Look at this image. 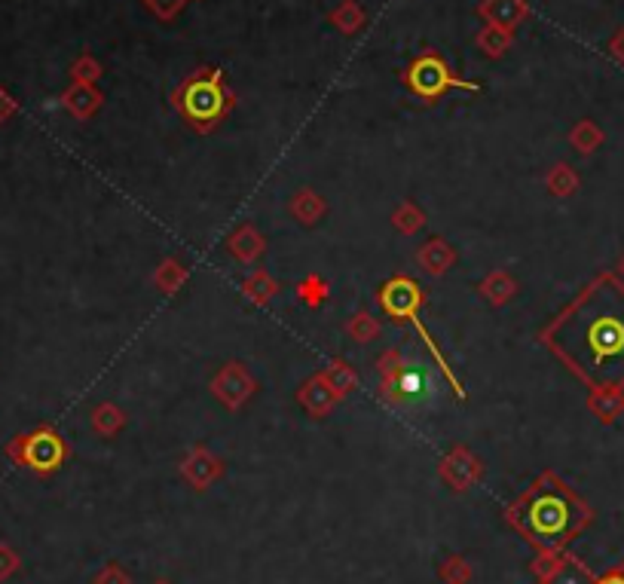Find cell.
I'll return each instance as SVG.
<instances>
[{
    "label": "cell",
    "mask_w": 624,
    "mask_h": 584,
    "mask_svg": "<svg viewBox=\"0 0 624 584\" xmlns=\"http://www.w3.org/2000/svg\"><path fill=\"white\" fill-rule=\"evenodd\" d=\"M511 46H514V31H508V28L484 25L478 31V49L484 52L487 59H502Z\"/></svg>",
    "instance_id": "22"
},
{
    "label": "cell",
    "mask_w": 624,
    "mask_h": 584,
    "mask_svg": "<svg viewBox=\"0 0 624 584\" xmlns=\"http://www.w3.org/2000/svg\"><path fill=\"white\" fill-rule=\"evenodd\" d=\"M505 520L536 551H566L594 523V508L560 474L542 471L505 508Z\"/></svg>",
    "instance_id": "2"
},
{
    "label": "cell",
    "mask_w": 624,
    "mask_h": 584,
    "mask_svg": "<svg viewBox=\"0 0 624 584\" xmlns=\"http://www.w3.org/2000/svg\"><path fill=\"white\" fill-rule=\"evenodd\" d=\"M416 263L429 273V276H444L453 263H456V251L447 239L441 236H432L420 245V251H416Z\"/></svg>",
    "instance_id": "13"
},
{
    "label": "cell",
    "mask_w": 624,
    "mask_h": 584,
    "mask_svg": "<svg viewBox=\"0 0 624 584\" xmlns=\"http://www.w3.org/2000/svg\"><path fill=\"white\" fill-rule=\"evenodd\" d=\"M609 49H612V56H615V59H621V62H624V31L612 40V46H609Z\"/></svg>",
    "instance_id": "38"
},
{
    "label": "cell",
    "mask_w": 624,
    "mask_h": 584,
    "mask_svg": "<svg viewBox=\"0 0 624 584\" xmlns=\"http://www.w3.org/2000/svg\"><path fill=\"white\" fill-rule=\"evenodd\" d=\"M92 584H132V575L120 563H104L92 578Z\"/></svg>",
    "instance_id": "33"
},
{
    "label": "cell",
    "mask_w": 624,
    "mask_h": 584,
    "mask_svg": "<svg viewBox=\"0 0 624 584\" xmlns=\"http://www.w3.org/2000/svg\"><path fill=\"white\" fill-rule=\"evenodd\" d=\"M297 297L306 303V306H322L325 300H328V285H325V279L322 276H306L300 285H297Z\"/></svg>",
    "instance_id": "31"
},
{
    "label": "cell",
    "mask_w": 624,
    "mask_h": 584,
    "mask_svg": "<svg viewBox=\"0 0 624 584\" xmlns=\"http://www.w3.org/2000/svg\"><path fill=\"white\" fill-rule=\"evenodd\" d=\"M297 401H300V407L309 413V416H328L334 407H337V401H340V395L331 389V383L322 377V374H316V377H309L300 389H297Z\"/></svg>",
    "instance_id": "11"
},
{
    "label": "cell",
    "mask_w": 624,
    "mask_h": 584,
    "mask_svg": "<svg viewBox=\"0 0 624 584\" xmlns=\"http://www.w3.org/2000/svg\"><path fill=\"white\" fill-rule=\"evenodd\" d=\"M585 407L597 416V422L612 426L618 416H624V389H588Z\"/></svg>",
    "instance_id": "15"
},
{
    "label": "cell",
    "mask_w": 624,
    "mask_h": 584,
    "mask_svg": "<svg viewBox=\"0 0 624 584\" xmlns=\"http://www.w3.org/2000/svg\"><path fill=\"white\" fill-rule=\"evenodd\" d=\"M539 340L588 389H624V279L618 273L591 279Z\"/></svg>",
    "instance_id": "1"
},
{
    "label": "cell",
    "mask_w": 624,
    "mask_h": 584,
    "mask_svg": "<svg viewBox=\"0 0 624 584\" xmlns=\"http://www.w3.org/2000/svg\"><path fill=\"white\" fill-rule=\"evenodd\" d=\"M153 282H156V288H160L163 294H175L187 282V267H184L178 257H166L160 267H156Z\"/></svg>",
    "instance_id": "24"
},
{
    "label": "cell",
    "mask_w": 624,
    "mask_h": 584,
    "mask_svg": "<svg viewBox=\"0 0 624 584\" xmlns=\"http://www.w3.org/2000/svg\"><path fill=\"white\" fill-rule=\"evenodd\" d=\"M221 474H224V462L208 447H193L181 462V477L196 493H205L215 481H221Z\"/></svg>",
    "instance_id": "10"
},
{
    "label": "cell",
    "mask_w": 624,
    "mask_h": 584,
    "mask_svg": "<svg viewBox=\"0 0 624 584\" xmlns=\"http://www.w3.org/2000/svg\"><path fill=\"white\" fill-rule=\"evenodd\" d=\"M172 108L190 129L208 135L230 117V111L236 108V95L227 86L221 68L202 65L178 83V89L172 92Z\"/></svg>",
    "instance_id": "3"
},
{
    "label": "cell",
    "mask_w": 624,
    "mask_h": 584,
    "mask_svg": "<svg viewBox=\"0 0 624 584\" xmlns=\"http://www.w3.org/2000/svg\"><path fill=\"white\" fill-rule=\"evenodd\" d=\"M153 584H172V581H153Z\"/></svg>",
    "instance_id": "40"
},
{
    "label": "cell",
    "mask_w": 624,
    "mask_h": 584,
    "mask_svg": "<svg viewBox=\"0 0 624 584\" xmlns=\"http://www.w3.org/2000/svg\"><path fill=\"white\" fill-rule=\"evenodd\" d=\"M579 184H582V178H579V172L572 169L569 163H557V166L548 172V178H545L548 193H551V196H557V199L572 196V193L579 190Z\"/></svg>",
    "instance_id": "23"
},
{
    "label": "cell",
    "mask_w": 624,
    "mask_h": 584,
    "mask_svg": "<svg viewBox=\"0 0 624 584\" xmlns=\"http://www.w3.org/2000/svg\"><path fill=\"white\" fill-rule=\"evenodd\" d=\"M392 224H395V230L398 233H404V236H416L423 227H426V215H423V208L416 205V202H401L395 211H392Z\"/></svg>",
    "instance_id": "26"
},
{
    "label": "cell",
    "mask_w": 624,
    "mask_h": 584,
    "mask_svg": "<svg viewBox=\"0 0 624 584\" xmlns=\"http://www.w3.org/2000/svg\"><path fill=\"white\" fill-rule=\"evenodd\" d=\"M594 581H597V575L576 554L563 551L560 554V563L554 566V572L542 584H594Z\"/></svg>",
    "instance_id": "18"
},
{
    "label": "cell",
    "mask_w": 624,
    "mask_h": 584,
    "mask_svg": "<svg viewBox=\"0 0 624 584\" xmlns=\"http://www.w3.org/2000/svg\"><path fill=\"white\" fill-rule=\"evenodd\" d=\"M7 456L16 465L31 468L34 474H56L68 462L71 447L52 426H37L34 432L16 435L7 444Z\"/></svg>",
    "instance_id": "6"
},
{
    "label": "cell",
    "mask_w": 624,
    "mask_h": 584,
    "mask_svg": "<svg viewBox=\"0 0 624 584\" xmlns=\"http://www.w3.org/2000/svg\"><path fill=\"white\" fill-rule=\"evenodd\" d=\"M144 4H147V10H150L153 16H160V19H175V16L184 10L187 0H144Z\"/></svg>",
    "instance_id": "34"
},
{
    "label": "cell",
    "mask_w": 624,
    "mask_h": 584,
    "mask_svg": "<svg viewBox=\"0 0 624 584\" xmlns=\"http://www.w3.org/2000/svg\"><path fill=\"white\" fill-rule=\"evenodd\" d=\"M331 22L343 31V34H355L364 25V7L358 0H343V4L331 13Z\"/></svg>",
    "instance_id": "30"
},
{
    "label": "cell",
    "mask_w": 624,
    "mask_h": 584,
    "mask_svg": "<svg viewBox=\"0 0 624 584\" xmlns=\"http://www.w3.org/2000/svg\"><path fill=\"white\" fill-rule=\"evenodd\" d=\"M346 334L352 337V343L368 346V343H374L380 337V322L371 312H355L349 318V325H346Z\"/></svg>",
    "instance_id": "28"
},
{
    "label": "cell",
    "mask_w": 624,
    "mask_h": 584,
    "mask_svg": "<svg viewBox=\"0 0 624 584\" xmlns=\"http://www.w3.org/2000/svg\"><path fill=\"white\" fill-rule=\"evenodd\" d=\"M377 300H380L383 312L392 318V322H398V325H413V328H416V334H420L423 346H426L429 355L435 358V367L447 377L453 395H456L459 401H465V386H462V380L453 374V367H450V361L444 358L438 340L426 331L423 318H420V309L426 306V291H423V285L416 282V279H410V276H392V279L380 288Z\"/></svg>",
    "instance_id": "4"
},
{
    "label": "cell",
    "mask_w": 624,
    "mask_h": 584,
    "mask_svg": "<svg viewBox=\"0 0 624 584\" xmlns=\"http://www.w3.org/2000/svg\"><path fill=\"white\" fill-rule=\"evenodd\" d=\"M288 211H291V215H294L303 227H312V224H319V221L328 215V202H325L316 190L303 187V190H297V193L291 196Z\"/></svg>",
    "instance_id": "16"
},
{
    "label": "cell",
    "mask_w": 624,
    "mask_h": 584,
    "mask_svg": "<svg viewBox=\"0 0 624 584\" xmlns=\"http://www.w3.org/2000/svg\"><path fill=\"white\" fill-rule=\"evenodd\" d=\"M478 16L487 25L514 31L520 22L530 16V7H527V0H481V4H478Z\"/></svg>",
    "instance_id": "12"
},
{
    "label": "cell",
    "mask_w": 624,
    "mask_h": 584,
    "mask_svg": "<svg viewBox=\"0 0 624 584\" xmlns=\"http://www.w3.org/2000/svg\"><path fill=\"white\" fill-rule=\"evenodd\" d=\"M322 377L331 383V389L340 395V401H343V398H346V395L358 386V374H355V370H352L343 358H334V361L322 370Z\"/></svg>",
    "instance_id": "25"
},
{
    "label": "cell",
    "mask_w": 624,
    "mask_h": 584,
    "mask_svg": "<svg viewBox=\"0 0 624 584\" xmlns=\"http://www.w3.org/2000/svg\"><path fill=\"white\" fill-rule=\"evenodd\" d=\"M438 578H441L444 584H472L475 569H472V563H468L465 557L450 554V557L438 566Z\"/></svg>",
    "instance_id": "29"
},
{
    "label": "cell",
    "mask_w": 624,
    "mask_h": 584,
    "mask_svg": "<svg viewBox=\"0 0 624 584\" xmlns=\"http://www.w3.org/2000/svg\"><path fill=\"white\" fill-rule=\"evenodd\" d=\"M16 111H19V101H16L4 86H0V126H4Z\"/></svg>",
    "instance_id": "36"
},
{
    "label": "cell",
    "mask_w": 624,
    "mask_h": 584,
    "mask_svg": "<svg viewBox=\"0 0 624 584\" xmlns=\"http://www.w3.org/2000/svg\"><path fill=\"white\" fill-rule=\"evenodd\" d=\"M19 566H22L19 554H16L10 545H4V542H0V581L13 578V575L19 572Z\"/></svg>",
    "instance_id": "35"
},
{
    "label": "cell",
    "mask_w": 624,
    "mask_h": 584,
    "mask_svg": "<svg viewBox=\"0 0 624 584\" xmlns=\"http://www.w3.org/2000/svg\"><path fill=\"white\" fill-rule=\"evenodd\" d=\"M62 104L68 108L71 117H77V120H92V117L101 111L104 95H101L95 86H89V83H74L71 89H65Z\"/></svg>",
    "instance_id": "14"
},
{
    "label": "cell",
    "mask_w": 624,
    "mask_h": 584,
    "mask_svg": "<svg viewBox=\"0 0 624 584\" xmlns=\"http://www.w3.org/2000/svg\"><path fill=\"white\" fill-rule=\"evenodd\" d=\"M484 462L468 450L465 444H456L438 465L441 481L453 490V493H468L472 487H478L484 481Z\"/></svg>",
    "instance_id": "7"
},
{
    "label": "cell",
    "mask_w": 624,
    "mask_h": 584,
    "mask_svg": "<svg viewBox=\"0 0 624 584\" xmlns=\"http://www.w3.org/2000/svg\"><path fill=\"white\" fill-rule=\"evenodd\" d=\"M92 429L101 435V438H114L126 429V413L123 407L111 404V401H104L92 410Z\"/></svg>",
    "instance_id": "21"
},
{
    "label": "cell",
    "mask_w": 624,
    "mask_h": 584,
    "mask_svg": "<svg viewBox=\"0 0 624 584\" xmlns=\"http://www.w3.org/2000/svg\"><path fill=\"white\" fill-rule=\"evenodd\" d=\"M618 276L624 279V254H621V260H618Z\"/></svg>",
    "instance_id": "39"
},
{
    "label": "cell",
    "mask_w": 624,
    "mask_h": 584,
    "mask_svg": "<svg viewBox=\"0 0 624 584\" xmlns=\"http://www.w3.org/2000/svg\"><path fill=\"white\" fill-rule=\"evenodd\" d=\"M569 144L576 147L582 156H591V153L603 144V132H600V126H597L594 120H582V123L572 126V132H569Z\"/></svg>",
    "instance_id": "27"
},
{
    "label": "cell",
    "mask_w": 624,
    "mask_h": 584,
    "mask_svg": "<svg viewBox=\"0 0 624 584\" xmlns=\"http://www.w3.org/2000/svg\"><path fill=\"white\" fill-rule=\"evenodd\" d=\"M212 392L215 398L227 407V410H239L251 401V395L257 392V383L254 377L248 374V367L239 364V361H230L224 364L218 374L212 377Z\"/></svg>",
    "instance_id": "9"
},
{
    "label": "cell",
    "mask_w": 624,
    "mask_h": 584,
    "mask_svg": "<svg viewBox=\"0 0 624 584\" xmlns=\"http://www.w3.org/2000/svg\"><path fill=\"white\" fill-rule=\"evenodd\" d=\"M71 77H74V83H89V86H95V80L101 77V65L89 56V52H83V56L71 65Z\"/></svg>",
    "instance_id": "32"
},
{
    "label": "cell",
    "mask_w": 624,
    "mask_h": 584,
    "mask_svg": "<svg viewBox=\"0 0 624 584\" xmlns=\"http://www.w3.org/2000/svg\"><path fill=\"white\" fill-rule=\"evenodd\" d=\"M377 374H380V398L386 404H407L413 401L416 380L410 377V367L401 355V349H389L377 361Z\"/></svg>",
    "instance_id": "8"
},
{
    "label": "cell",
    "mask_w": 624,
    "mask_h": 584,
    "mask_svg": "<svg viewBox=\"0 0 624 584\" xmlns=\"http://www.w3.org/2000/svg\"><path fill=\"white\" fill-rule=\"evenodd\" d=\"M594 584H624V566H612L609 572L597 575Z\"/></svg>",
    "instance_id": "37"
},
{
    "label": "cell",
    "mask_w": 624,
    "mask_h": 584,
    "mask_svg": "<svg viewBox=\"0 0 624 584\" xmlns=\"http://www.w3.org/2000/svg\"><path fill=\"white\" fill-rule=\"evenodd\" d=\"M227 248H230V254H233L239 263H254L260 254L267 251V239L257 233L254 224H242V227L227 239Z\"/></svg>",
    "instance_id": "17"
},
{
    "label": "cell",
    "mask_w": 624,
    "mask_h": 584,
    "mask_svg": "<svg viewBox=\"0 0 624 584\" xmlns=\"http://www.w3.org/2000/svg\"><path fill=\"white\" fill-rule=\"evenodd\" d=\"M481 297L493 306H505L514 294H517V282L508 270H493L481 285H478Z\"/></svg>",
    "instance_id": "20"
},
{
    "label": "cell",
    "mask_w": 624,
    "mask_h": 584,
    "mask_svg": "<svg viewBox=\"0 0 624 584\" xmlns=\"http://www.w3.org/2000/svg\"><path fill=\"white\" fill-rule=\"evenodd\" d=\"M404 86L423 101H438L450 89H465V92H481V83L475 80H462L453 74L447 59L435 49H423L420 56H413V62L404 71Z\"/></svg>",
    "instance_id": "5"
},
{
    "label": "cell",
    "mask_w": 624,
    "mask_h": 584,
    "mask_svg": "<svg viewBox=\"0 0 624 584\" xmlns=\"http://www.w3.org/2000/svg\"><path fill=\"white\" fill-rule=\"evenodd\" d=\"M242 294L254 306H267L279 294V282L267 270H251L242 282Z\"/></svg>",
    "instance_id": "19"
}]
</instances>
